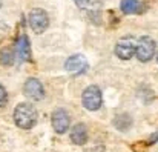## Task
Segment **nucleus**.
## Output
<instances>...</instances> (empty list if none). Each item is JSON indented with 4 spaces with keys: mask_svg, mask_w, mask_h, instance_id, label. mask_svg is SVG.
Returning <instances> with one entry per match:
<instances>
[{
    "mask_svg": "<svg viewBox=\"0 0 158 152\" xmlns=\"http://www.w3.org/2000/svg\"><path fill=\"white\" fill-rule=\"evenodd\" d=\"M29 26L35 34H42L49 26V17L48 12L42 8H34L29 12Z\"/></svg>",
    "mask_w": 158,
    "mask_h": 152,
    "instance_id": "3",
    "label": "nucleus"
},
{
    "mask_svg": "<svg viewBox=\"0 0 158 152\" xmlns=\"http://www.w3.org/2000/svg\"><path fill=\"white\" fill-rule=\"evenodd\" d=\"M120 8L124 14H137L143 9V0H121Z\"/></svg>",
    "mask_w": 158,
    "mask_h": 152,
    "instance_id": "11",
    "label": "nucleus"
},
{
    "mask_svg": "<svg viewBox=\"0 0 158 152\" xmlns=\"http://www.w3.org/2000/svg\"><path fill=\"white\" fill-rule=\"evenodd\" d=\"M157 61H158V51H157Z\"/></svg>",
    "mask_w": 158,
    "mask_h": 152,
    "instance_id": "16",
    "label": "nucleus"
},
{
    "mask_svg": "<svg viewBox=\"0 0 158 152\" xmlns=\"http://www.w3.org/2000/svg\"><path fill=\"white\" fill-rule=\"evenodd\" d=\"M6 103H8V92H6V89L0 85V108H5Z\"/></svg>",
    "mask_w": 158,
    "mask_h": 152,
    "instance_id": "14",
    "label": "nucleus"
},
{
    "mask_svg": "<svg viewBox=\"0 0 158 152\" xmlns=\"http://www.w3.org/2000/svg\"><path fill=\"white\" fill-rule=\"evenodd\" d=\"M74 2H75V5H77L78 8H86L91 0H74Z\"/></svg>",
    "mask_w": 158,
    "mask_h": 152,
    "instance_id": "15",
    "label": "nucleus"
},
{
    "mask_svg": "<svg viewBox=\"0 0 158 152\" xmlns=\"http://www.w3.org/2000/svg\"><path fill=\"white\" fill-rule=\"evenodd\" d=\"M64 69L69 72V74H74V75H78V74H83L86 72L88 69V60L85 55L81 54H75V55H71L66 63H64Z\"/></svg>",
    "mask_w": 158,
    "mask_h": 152,
    "instance_id": "8",
    "label": "nucleus"
},
{
    "mask_svg": "<svg viewBox=\"0 0 158 152\" xmlns=\"http://www.w3.org/2000/svg\"><path fill=\"white\" fill-rule=\"evenodd\" d=\"M0 8H2V0H0Z\"/></svg>",
    "mask_w": 158,
    "mask_h": 152,
    "instance_id": "17",
    "label": "nucleus"
},
{
    "mask_svg": "<svg viewBox=\"0 0 158 152\" xmlns=\"http://www.w3.org/2000/svg\"><path fill=\"white\" fill-rule=\"evenodd\" d=\"M14 121L22 129H31L37 123V109L31 103H20L14 109Z\"/></svg>",
    "mask_w": 158,
    "mask_h": 152,
    "instance_id": "1",
    "label": "nucleus"
},
{
    "mask_svg": "<svg viewBox=\"0 0 158 152\" xmlns=\"http://www.w3.org/2000/svg\"><path fill=\"white\" fill-rule=\"evenodd\" d=\"M51 123H52V128L57 134H64L69 129L71 117L63 108H58V109L54 111L52 115H51Z\"/></svg>",
    "mask_w": 158,
    "mask_h": 152,
    "instance_id": "6",
    "label": "nucleus"
},
{
    "mask_svg": "<svg viewBox=\"0 0 158 152\" xmlns=\"http://www.w3.org/2000/svg\"><path fill=\"white\" fill-rule=\"evenodd\" d=\"M71 140L74 145H85L88 141V129L83 123H77L72 129H71Z\"/></svg>",
    "mask_w": 158,
    "mask_h": 152,
    "instance_id": "9",
    "label": "nucleus"
},
{
    "mask_svg": "<svg viewBox=\"0 0 158 152\" xmlns=\"http://www.w3.org/2000/svg\"><path fill=\"white\" fill-rule=\"evenodd\" d=\"M81 101H83V106L88 111H98L102 103H103V97H102L100 88L95 86V85L88 86L83 91V94H81Z\"/></svg>",
    "mask_w": 158,
    "mask_h": 152,
    "instance_id": "2",
    "label": "nucleus"
},
{
    "mask_svg": "<svg viewBox=\"0 0 158 152\" xmlns=\"http://www.w3.org/2000/svg\"><path fill=\"white\" fill-rule=\"evenodd\" d=\"M114 125H115L117 129H120V131H126V129L131 128V125H132V118H131L129 115H126V114H121V115L115 117Z\"/></svg>",
    "mask_w": 158,
    "mask_h": 152,
    "instance_id": "12",
    "label": "nucleus"
},
{
    "mask_svg": "<svg viewBox=\"0 0 158 152\" xmlns=\"http://www.w3.org/2000/svg\"><path fill=\"white\" fill-rule=\"evenodd\" d=\"M115 55L121 60H131L135 55V39L132 36L121 37L115 45Z\"/></svg>",
    "mask_w": 158,
    "mask_h": 152,
    "instance_id": "5",
    "label": "nucleus"
},
{
    "mask_svg": "<svg viewBox=\"0 0 158 152\" xmlns=\"http://www.w3.org/2000/svg\"><path fill=\"white\" fill-rule=\"evenodd\" d=\"M14 61V51L9 48H3L0 51V63L2 65H12Z\"/></svg>",
    "mask_w": 158,
    "mask_h": 152,
    "instance_id": "13",
    "label": "nucleus"
},
{
    "mask_svg": "<svg viewBox=\"0 0 158 152\" xmlns=\"http://www.w3.org/2000/svg\"><path fill=\"white\" fill-rule=\"evenodd\" d=\"M17 55L22 61L31 60V45H29V39L25 34L20 36L17 40Z\"/></svg>",
    "mask_w": 158,
    "mask_h": 152,
    "instance_id": "10",
    "label": "nucleus"
},
{
    "mask_svg": "<svg viewBox=\"0 0 158 152\" xmlns=\"http://www.w3.org/2000/svg\"><path fill=\"white\" fill-rule=\"evenodd\" d=\"M23 94L28 97V99H32V100L39 101L45 97V88L42 85V82L39 78H28L25 82V86H23Z\"/></svg>",
    "mask_w": 158,
    "mask_h": 152,
    "instance_id": "7",
    "label": "nucleus"
},
{
    "mask_svg": "<svg viewBox=\"0 0 158 152\" xmlns=\"http://www.w3.org/2000/svg\"><path fill=\"white\" fill-rule=\"evenodd\" d=\"M135 55L140 61H149L155 55V42L151 37L143 36L138 42H135Z\"/></svg>",
    "mask_w": 158,
    "mask_h": 152,
    "instance_id": "4",
    "label": "nucleus"
}]
</instances>
